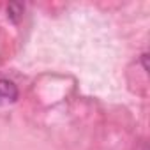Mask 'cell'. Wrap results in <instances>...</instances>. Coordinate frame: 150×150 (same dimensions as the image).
<instances>
[{
	"instance_id": "cell-1",
	"label": "cell",
	"mask_w": 150,
	"mask_h": 150,
	"mask_svg": "<svg viewBox=\"0 0 150 150\" xmlns=\"http://www.w3.org/2000/svg\"><path fill=\"white\" fill-rule=\"evenodd\" d=\"M18 99V87L9 80H0V106L11 104Z\"/></svg>"
},
{
	"instance_id": "cell-2",
	"label": "cell",
	"mask_w": 150,
	"mask_h": 150,
	"mask_svg": "<svg viewBox=\"0 0 150 150\" xmlns=\"http://www.w3.org/2000/svg\"><path fill=\"white\" fill-rule=\"evenodd\" d=\"M21 13H23V6H20V4H11L7 7V14H9V18L13 21H18V18H20Z\"/></svg>"
}]
</instances>
